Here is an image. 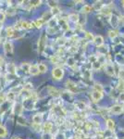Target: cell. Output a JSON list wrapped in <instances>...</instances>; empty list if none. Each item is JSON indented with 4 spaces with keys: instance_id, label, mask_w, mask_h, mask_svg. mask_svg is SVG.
<instances>
[{
    "instance_id": "cell-10",
    "label": "cell",
    "mask_w": 124,
    "mask_h": 139,
    "mask_svg": "<svg viewBox=\"0 0 124 139\" xmlns=\"http://www.w3.org/2000/svg\"><path fill=\"white\" fill-rule=\"evenodd\" d=\"M32 122L34 124H41L43 122V114L39 113V114H35L32 117Z\"/></svg>"
},
{
    "instance_id": "cell-21",
    "label": "cell",
    "mask_w": 124,
    "mask_h": 139,
    "mask_svg": "<svg viewBox=\"0 0 124 139\" xmlns=\"http://www.w3.org/2000/svg\"><path fill=\"white\" fill-rule=\"evenodd\" d=\"M38 69H39V72H42V73H44V72H45L47 71V67L43 63L38 64Z\"/></svg>"
},
{
    "instance_id": "cell-12",
    "label": "cell",
    "mask_w": 124,
    "mask_h": 139,
    "mask_svg": "<svg viewBox=\"0 0 124 139\" xmlns=\"http://www.w3.org/2000/svg\"><path fill=\"white\" fill-rule=\"evenodd\" d=\"M52 129H53V124H52V122H45V125H44V130H45V133L48 135V133H51Z\"/></svg>"
},
{
    "instance_id": "cell-23",
    "label": "cell",
    "mask_w": 124,
    "mask_h": 139,
    "mask_svg": "<svg viewBox=\"0 0 124 139\" xmlns=\"http://www.w3.org/2000/svg\"><path fill=\"white\" fill-rule=\"evenodd\" d=\"M101 64L99 63V62L96 60V61H94V63H92V68L94 70H96V71H97V70H99L100 68H101Z\"/></svg>"
},
{
    "instance_id": "cell-6",
    "label": "cell",
    "mask_w": 124,
    "mask_h": 139,
    "mask_svg": "<svg viewBox=\"0 0 124 139\" xmlns=\"http://www.w3.org/2000/svg\"><path fill=\"white\" fill-rule=\"evenodd\" d=\"M4 50L6 54H12V52H13V47H12V44L9 41H7L4 43Z\"/></svg>"
},
{
    "instance_id": "cell-33",
    "label": "cell",
    "mask_w": 124,
    "mask_h": 139,
    "mask_svg": "<svg viewBox=\"0 0 124 139\" xmlns=\"http://www.w3.org/2000/svg\"><path fill=\"white\" fill-rule=\"evenodd\" d=\"M74 64H75V59H74L73 58H69V59H68V65L70 66V67H72Z\"/></svg>"
},
{
    "instance_id": "cell-7",
    "label": "cell",
    "mask_w": 124,
    "mask_h": 139,
    "mask_svg": "<svg viewBox=\"0 0 124 139\" xmlns=\"http://www.w3.org/2000/svg\"><path fill=\"white\" fill-rule=\"evenodd\" d=\"M123 110V107L120 105H114L113 107H111L110 111L113 114H120Z\"/></svg>"
},
{
    "instance_id": "cell-27",
    "label": "cell",
    "mask_w": 124,
    "mask_h": 139,
    "mask_svg": "<svg viewBox=\"0 0 124 139\" xmlns=\"http://www.w3.org/2000/svg\"><path fill=\"white\" fill-rule=\"evenodd\" d=\"M43 23H44L43 20H42V19H39V20H37V21H34V25H35V26L37 27V28H40V27H42Z\"/></svg>"
},
{
    "instance_id": "cell-3",
    "label": "cell",
    "mask_w": 124,
    "mask_h": 139,
    "mask_svg": "<svg viewBox=\"0 0 124 139\" xmlns=\"http://www.w3.org/2000/svg\"><path fill=\"white\" fill-rule=\"evenodd\" d=\"M66 85H67V87H68V90L70 91V93L79 92V90H78V85H76L75 83H73V82L68 81L66 83Z\"/></svg>"
},
{
    "instance_id": "cell-11",
    "label": "cell",
    "mask_w": 124,
    "mask_h": 139,
    "mask_svg": "<svg viewBox=\"0 0 124 139\" xmlns=\"http://www.w3.org/2000/svg\"><path fill=\"white\" fill-rule=\"evenodd\" d=\"M48 93L51 95V96H55V98H58V96H61V94H60V93L53 86H48Z\"/></svg>"
},
{
    "instance_id": "cell-31",
    "label": "cell",
    "mask_w": 124,
    "mask_h": 139,
    "mask_svg": "<svg viewBox=\"0 0 124 139\" xmlns=\"http://www.w3.org/2000/svg\"><path fill=\"white\" fill-rule=\"evenodd\" d=\"M59 59H60L59 56H53L52 58H51V61H52L54 64H58Z\"/></svg>"
},
{
    "instance_id": "cell-40",
    "label": "cell",
    "mask_w": 124,
    "mask_h": 139,
    "mask_svg": "<svg viewBox=\"0 0 124 139\" xmlns=\"http://www.w3.org/2000/svg\"><path fill=\"white\" fill-rule=\"evenodd\" d=\"M5 20V13L2 11H0V21H3Z\"/></svg>"
},
{
    "instance_id": "cell-41",
    "label": "cell",
    "mask_w": 124,
    "mask_h": 139,
    "mask_svg": "<svg viewBox=\"0 0 124 139\" xmlns=\"http://www.w3.org/2000/svg\"><path fill=\"white\" fill-rule=\"evenodd\" d=\"M120 21H122V22H123V23H124V17L120 18Z\"/></svg>"
},
{
    "instance_id": "cell-24",
    "label": "cell",
    "mask_w": 124,
    "mask_h": 139,
    "mask_svg": "<svg viewBox=\"0 0 124 139\" xmlns=\"http://www.w3.org/2000/svg\"><path fill=\"white\" fill-rule=\"evenodd\" d=\"M8 72H10V73H15V71H16V67L14 64H8Z\"/></svg>"
},
{
    "instance_id": "cell-34",
    "label": "cell",
    "mask_w": 124,
    "mask_h": 139,
    "mask_svg": "<svg viewBox=\"0 0 124 139\" xmlns=\"http://www.w3.org/2000/svg\"><path fill=\"white\" fill-rule=\"evenodd\" d=\"M41 4V1H32V2H30V7H34V6H38V5H40Z\"/></svg>"
},
{
    "instance_id": "cell-18",
    "label": "cell",
    "mask_w": 124,
    "mask_h": 139,
    "mask_svg": "<svg viewBox=\"0 0 124 139\" xmlns=\"http://www.w3.org/2000/svg\"><path fill=\"white\" fill-rule=\"evenodd\" d=\"M103 7H104V4L101 1H98V2H96L94 4V10H101L102 8H103Z\"/></svg>"
},
{
    "instance_id": "cell-1",
    "label": "cell",
    "mask_w": 124,
    "mask_h": 139,
    "mask_svg": "<svg viewBox=\"0 0 124 139\" xmlns=\"http://www.w3.org/2000/svg\"><path fill=\"white\" fill-rule=\"evenodd\" d=\"M52 75L55 80H61L64 76V71L59 67H56L53 69L52 71Z\"/></svg>"
},
{
    "instance_id": "cell-38",
    "label": "cell",
    "mask_w": 124,
    "mask_h": 139,
    "mask_svg": "<svg viewBox=\"0 0 124 139\" xmlns=\"http://www.w3.org/2000/svg\"><path fill=\"white\" fill-rule=\"evenodd\" d=\"M118 99H120V101L124 102V92L120 93V96H118Z\"/></svg>"
},
{
    "instance_id": "cell-14",
    "label": "cell",
    "mask_w": 124,
    "mask_h": 139,
    "mask_svg": "<svg viewBox=\"0 0 124 139\" xmlns=\"http://www.w3.org/2000/svg\"><path fill=\"white\" fill-rule=\"evenodd\" d=\"M107 129L109 130L110 132H113L115 130V122L113 120H111V119H108V120L107 121Z\"/></svg>"
},
{
    "instance_id": "cell-16",
    "label": "cell",
    "mask_w": 124,
    "mask_h": 139,
    "mask_svg": "<svg viewBox=\"0 0 124 139\" xmlns=\"http://www.w3.org/2000/svg\"><path fill=\"white\" fill-rule=\"evenodd\" d=\"M75 107L77 108L78 109H80V110H84L87 106L85 103H83V101H77L75 102Z\"/></svg>"
},
{
    "instance_id": "cell-29",
    "label": "cell",
    "mask_w": 124,
    "mask_h": 139,
    "mask_svg": "<svg viewBox=\"0 0 124 139\" xmlns=\"http://www.w3.org/2000/svg\"><path fill=\"white\" fill-rule=\"evenodd\" d=\"M91 10H92V8H91L90 6H88V5H85V6H83V13H88V12H91Z\"/></svg>"
},
{
    "instance_id": "cell-37",
    "label": "cell",
    "mask_w": 124,
    "mask_h": 139,
    "mask_svg": "<svg viewBox=\"0 0 124 139\" xmlns=\"http://www.w3.org/2000/svg\"><path fill=\"white\" fill-rule=\"evenodd\" d=\"M58 43L59 44V45H63L66 43V39H65V38H59V39H58Z\"/></svg>"
},
{
    "instance_id": "cell-43",
    "label": "cell",
    "mask_w": 124,
    "mask_h": 139,
    "mask_svg": "<svg viewBox=\"0 0 124 139\" xmlns=\"http://www.w3.org/2000/svg\"><path fill=\"white\" fill-rule=\"evenodd\" d=\"M122 111H123V112H124V108H123V110H122Z\"/></svg>"
},
{
    "instance_id": "cell-20",
    "label": "cell",
    "mask_w": 124,
    "mask_h": 139,
    "mask_svg": "<svg viewBox=\"0 0 124 139\" xmlns=\"http://www.w3.org/2000/svg\"><path fill=\"white\" fill-rule=\"evenodd\" d=\"M6 33H7V35H8V37H12V36L14 35V34H15L14 29L12 28V27H8L6 30Z\"/></svg>"
},
{
    "instance_id": "cell-44",
    "label": "cell",
    "mask_w": 124,
    "mask_h": 139,
    "mask_svg": "<svg viewBox=\"0 0 124 139\" xmlns=\"http://www.w3.org/2000/svg\"><path fill=\"white\" fill-rule=\"evenodd\" d=\"M16 139H21V138H16Z\"/></svg>"
},
{
    "instance_id": "cell-26",
    "label": "cell",
    "mask_w": 124,
    "mask_h": 139,
    "mask_svg": "<svg viewBox=\"0 0 124 139\" xmlns=\"http://www.w3.org/2000/svg\"><path fill=\"white\" fill-rule=\"evenodd\" d=\"M103 90H104L103 86H102L101 85H99V84H96V85H94V91L103 93Z\"/></svg>"
},
{
    "instance_id": "cell-25",
    "label": "cell",
    "mask_w": 124,
    "mask_h": 139,
    "mask_svg": "<svg viewBox=\"0 0 124 139\" xmlns=\"http://www.w3.org/2000/svg\"><path fill=\"white\" fill-rule=\"evenodd\" d=\"M91 76H92V74H91L90 70H85L84 72H83V77L84 78H86V79H91Z\"/></svg>"
},
{
    "instance_id": "cell-36",
    "label": "cell",
    "mask_w": 124,
    "mask_h": 139,
    "mask_svg": "<svg viewBox=\"0 0 124 139\" xmlns=\"http://www.w3.org/2000/svg\"><path fill=\"white\" fill-rule=\"evenodd\" d=\"M49 6H50L51 7V8H56V3H58V2H56V1H49Z\"/></svg>"
},
{
    "instance_id": "cell-8",
    "label": "cell",
    "mask_w": 124,
    "mask_h": 139,
    "mask_svg": "<svg viewBox=\"0 0 124 139\" xmlns=\"http://www.w3.org/2000/svg\"><path fill=\"white\" fill-rule=\"evenodd\" d=\"M29 72H30L32 75H37L39 73V69H38V65L34 64V65H30L29 67Z\"/></svg>"
},
{
    "instance_id": "cell-19",
    "label": "cell",
    "mask_w": 124,
    "mask_h": 139,
    "mask_svg": "<svg viewBox=\"0 0 124 139\" xmlns=\"http://www.w3.org/2000/svg\"><path fill=\"white\" fill-rule=\"evenodd\" d=\"M69 18H70V20H71L72 21H74V22H79V15L76 13H73V14H70V16H69Z\"/></svg>"
},
{
    "instance_id": "cell-2",
    "label": "cell",
    "mask_w": 124,
    "mask_h": 139,
    "mask_svg": "<svg viewBox=\"0 0 124 139\" xmlns=\"http://www.w3.org/2000/svg\"><path fill=\"white\" fill-rule=\"evenodd\" d=\"M45 44H46V37H45V34H43L39 39V42H38V51L40 53H42L44 51V49L45 47Z\"/></svg>"
},
{
    "instance_id": "cell-15",
    "label": "cell",
    "mask_w": 124,
    "mask_h": 139,
    "mask_svg": "<svg viewBox=\"0 0 124 139\" xmlns=\"http://www.w3.org/2000/svg\"><path fill=\"white\" fill-rule=\"evenodd\" d=\"M94 42L97 47H100V45H102L104 44V39L101 35H97L94 38Z\"/></svg>"
},
{
    "instance_id": "cell-5",
    "label": "cell",
    "mask_w": 124,
    "mask_h": 139,
    "mask_svg": "<svg viewBox=\"0 0 124 139\" xmlns=\"http://www.w3.org/2000/svg\"><path fill=\"white\" fill-rule=\"evenodd\" d=\"M105 70H106V72H107V73L108 74L109 76H113L115 74V69H114V66H113V64L107 63V64H106Z\"/></svg>"
},
{
    "instance_id": "cell-32",
    "label": "cell",
    "mask_w": 124,
    "mask_h": 139,
    "mask_svg": "<svg viewBox=\"0 0 124 139\" xmlns=\"http://www.w3.org/2000/svg\"><path fill=\"white\" fill-rule=\"evenodd\" d=\"M85 35H86V39L89 40V41H94V35H93L91 33H86L85 34Z\"/></svg>"
},
{
    "instance_id": "cell-28",
    "label": "cell",
    "mask_w": 124,
    "mask_h": 139,
    "mask_svg": "<svg viewBox=\"0 0 124 139\" xmlns=\"http://www.w3.org/2000/svg\"><path fill=\"white\" fill-rule=\"evenodd\" d=\"M108 35H109V37L110 38L114 39V38H116L117 36H118V32H117V31H109Z\"/></svg>"
},
{
    "instance_id": "cell-22",
    "label": "cell",
    "mask_w": 124,
    "mask_h": 139,
    "mask_svg": "<svg viewBox=\"0 0 124 139\" xmlns=\"http://www.w3.org/2000/svg\"><path fill=\"white\" fill-rule=\"evenodd\" d=\"M6 98L8 101H12V100H14V98H15V94H14L13 92H9L6 96Z\"/></svg>"
},
{
    "instance_id": "cell-17",
    "label": "cell",
    "mask_w": 124,
    "mask_h": 139,
    "mask_svg": "<svg viewBox=\"0 0 124 139\" xmlns=\"http://www.w3.org/2000/svg\"><path fill=\"white\" fill-rule=\"evenodd\" d=\"M7 135H8V132H7V129L4 127L3 125H1L0 124V137H2V138H4V137L7 136Z\"/></svg>"
},
{
    "instance_id": "cell-45",
    "label": "cell",
    "mask_w": 124,
    "mask_h": 139,
    "mask_svg": "<svg viewBox=\"0 0 124 139\" xmlns=\"http://www.w3.org/2000/svg\"><path fill=\"white\" fill-rule=\"evenodd\" d=\"M0 40H1V38H0Z\"/></svg>"
},
{
    "instance_id": "cell-42",
    "label": "cell",
    "mask_w": 124,
    "mask_h": 139,
    "mask_svg": "<svg viewBox=\"0 0 124 139\" xmlns=\"http://www.w3.org/2000/svg\"><path fill=\"white\" fill-rule=\"evenodd\" d=\"M122 6H123V8H124V1H122Z\"/></svg>"
},
{
    "instance_id": "cell-30",
    "label": "cell",
    "mask_w": 124,
    "mask_h": 139,
    "mask_svg": "<svg viewBox=\"0 0 124 139\" xmlns=\"http://www.w3.org/2000/svg\"><path fill=\"white\" fill-rule=\"evenodd\" d=\"M118 91H120V92H123L124 91V81L123 80H120V84H118Z\"/></svg>"
},
{
    "instance_id": "cell-4",
    "label": "cell",
    "mask_w": 124,
    "mask_h": 139,
    "mask_svg": "<svg viewBox=\"0 0 124 139\" xmlns=\"http://www.w3.org/2000/svg\"><path fill=\"white\" fill-rule=\"evenodd\" d=\"M92 96V99L94 100V102H98L103 98V93L101 92H97V91H94L91 95Z\"/></svg>"
},
{
    "instance_id": "cell-39",
    "label": "cell",
    "mask_w": 124,
    "mask_h": 139,
    "mask_svg": "<svg viewBox=\"0 0 124 139\" xmlns=\"http://www.w3.org/2000/svg\"><path fill=\"white\" fill-rule=\"evenodd\" d=\"M32 127H34V129L36 130V131H40V130H41V127H40V124H34V123Z\"/></svg>"
},
{
    "instance_id": "cell-9",
    "label": "cell",
    "mask_w": 124,
    "mask_h": 139,
    "mask_svg": "<svg viewBox=\"0 0 124 139\" xmlns=\"http://www.w3.org/2000/svg\"><path fill=\"white\" fill-rule=\"evenodd\" d=\"M118 22H120V19H118V18L117 17L116 15H114V14H111V16H110V23H111V25H112L114 28H116V27H118Z\"/></svg>"
},
{
    "instance_id": "cell-13",
    "label": "cell",
    "mask_w": 124,
    "mask_h": 139,
    "mask_svg": "<svg viewBox=\"0 0 124 139\" xmlns=\"http://www.w3.org/2000/svg\"><path fill=\"white\" fill-rule=\"evenodd\" d=\"M21 27L23 29H32L34 27V23L32 22H29V21H21Z\"/></svg>"
},
{
    "instance_id": "cell-35",
    "label": "cell",
    "mask_w": 124,
    "mask_h": 139,
    "mask_svg": "<svg viewBox=\"0 0 124 139\" xmlns=\"http://www.w3.org/2000/svg\"><path fill=\"white\" fill-rule=\"evenodd\" d=\"M59 13V10H58V8H52V12H51V14L52 15H56V14H58Z\"/></svg>"
}]
</instances>
